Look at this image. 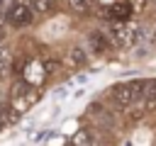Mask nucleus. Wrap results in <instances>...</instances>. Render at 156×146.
<instances>
[{
	"label": "nucleus",
	"instance_id": "nucleus-6",
	"mask_svg": "<svg viewBox=\"0 0 156 146\" xmlns=\"http://www.w3.org/2000/svg\"><path fill=\"white\" fill-rule=\"evenodd\" d=\"M88 44H90L93 54H105V51L110 49L112 39H110V34H105V32H90V36H88Z\"/></svg>",
	"mask_w": 156,
	"mask_h": 146
},
{
	"label": "nucleus",
	"instance_id": "nucleus-3",
	"mask_svg": "<svg viewBox=\"0 0 156 146\" xmlns=\"http://www.w3.org/2000/svg\"><path fill=\"white\" fill-rule=\"evenodd\" d=\"M110 39H112V44H119V46H129V44H134L136 39H139V34H136V29L134 27H129L127 22H115L112 27H110Z\"/></svg>",
	"mask_w": 156,
	"mask_h": 146
},
{
	"label": "nucleus",
	"instance_id": "nucleus-9",
	"mask_svg": "<svg viewBox=\"0 0 156 146\" xmlns=\"http://www.w3.org/2000/svg\"><path fill=\"white\" fill-rule=\"evenodd\" d=\"M56 7V0H32V10L39 15H49Z\"/></svg>",
	"mask_w": 156,
	"mask_h": 146
},
{
	"label": "nucleus",
	"instance_id": "nucleus-12",
	"mask_svg": "<svg viewBox=\"0 0 156 146\" xmlns=\"http://www.w3.org/2000/svg\"><path fill=\"white\" fill-rule=\"evenodd\" d=\"M93 2H98V5H110L112 0H93Z\"/></svg>",
	"mask_w": 156,
	"mask_h": 146
},
{
	"label": "nucleus",
	"instance_id": "nucleus-10",
	"mask_svg": "<svg viewBox=\"0 0 156 146\" xmlns=\"http://www.w3.org/2000/svg\"><path fill=\"white\" fill-rule=\"evenodd\" d=\"M68 61H71V66H83V63L88 61V54H85L80 46H76V49H71V54H68Z\"/></svg>",
	"mask_w": 156,
	"mask_h": 146
},
{
	"label": "nucleus",
	"instance_id": "nucleus-4",
	"mask_svg": "<svg viewBox=\"0 0 156 146\" xmlns=\"http://www.w3.org/2000/svg\"><path fill=\"white\" fill-rule=\"evenodd\" d=\"M105 17L112 22H129V17L134 15V7L129 0H112L110 5H105Z\"/></svg>",
	"mask_w": 156,
	"mask_h": 146
},
{
	"label": "nucleus",
	"instance_id": "nucleus-5",
	"mask_svg": "<svg viewBox=\"0 0 156 146\" xmlns=\"http://www.w3.org/2000/svg\"><path fill=\"white\" fill-rule=\"evenodd\" d=\"M46 66L41 63V61H37V58H32V61H27L24 63V71H22V78L29 83V85H39L44 78H46Z\"/></svg>",
	"mask_w": 156,
	"mask_h": 146
},
{
	"label": "nucleus",
	"instance_id": "nucleus-1",
	"mask_svg": "<svg viewBox=\"0 0 156 146\" xmlns=\"http://www.w3.org/2000/svg\"><path fill=\"white\" fill-rule=\"evenodd\" d=\"M5 19H7L10 27L24 29V27H29V24L34 22V10H32V5H27V2H12V5L5 10Z\"/></svg>",
	"mask_w": 156,
	"mask_h": 146
},
{
	"label": "nucleus",
	"instance_id": "nucleus-14",
	"mask_svg": "<svg viewBox=\"0 0 156 146\" xmlns=\"http://www.w3.org/2000/svg\"><path fill=\"white\" fill-rule=\"evenodd\" d=\"M2 122H5V114H2V107H0V127H2Z\"/></svg>",
	"mask_w": 156,
	"mask_h": 146
},
{
	"label": "nucleus",
	"instance_id": "nucleus-2",
	"mask_svg": "<svg viewBox=\"0 0 156 146\" xmlns=\"http://www.w3.org/2000/svg\"><path fill=\"white\" fill-rule=\"evenodd\" d=\"M144 88H146V83H144V80L119 83V85H115V88H112V100H115L117 105L127 107V105H132L139 95H144Z\"/></svg>",
	"mask_w": 156,
	"mask_h": 146
},
{
	"label": "nucleus",
	"instance_id": "nucleus-7",
	"mask_svg": "<svg viewBox=\"0 0 156 146\" xmlns=\"http://www.w3.org/2000/svg\"><path fill=\"white\" fill-rule=\"evenodd\" d=\"M71 146H95V136L90 129H78L71 139Z\"/></svg>",
	"mask_w": 156,
	"mask_h": 146
},
{
	"label": "nucleus",
	"instance_id": "nucleus-8",
	"mask_svg": "<svg viewBox=\"0 0 156 146\" xmlns=\"http://www.w3.org/2000/svg\"><path fill=\"white\" fill-rule=\"evenodd\" d=\"M10 71H12V51L5 44H0V78L7 75Z\"/></svg>",
	"mask_w": 156,
	"mask_h": 146
},
{
	"label": "nucleus",
	"instance_id": "nucleus-13",
	"mask_svg": "<svg viewBox=\"0 0 156 146\" xmlns=\"http://www.w3.org/2000/svg\"><path fill=\"white\" fill-rule=\"evenodd\" d=\"M2 36H5V27H2V22H0V41H2Z\"/></svg>",
	"mask_w": 156,
	"mask_h": 146
},
{
	"label": "nucleus",
	"instance_id": "nucleus-11",
	"mask_svg": "<svg viewBox=\"0 0 156 146\" xmlns=\"http://www.w3.org/2000/svg\"><path fill=\"white\" fill-rule=\"evenodd\" d=\"M68 5H71L73 12H88L95 2H93V0H68Z\"/></svg>",
	"mask_w": 156,
	"mask_h": 146
}]
</instances>
